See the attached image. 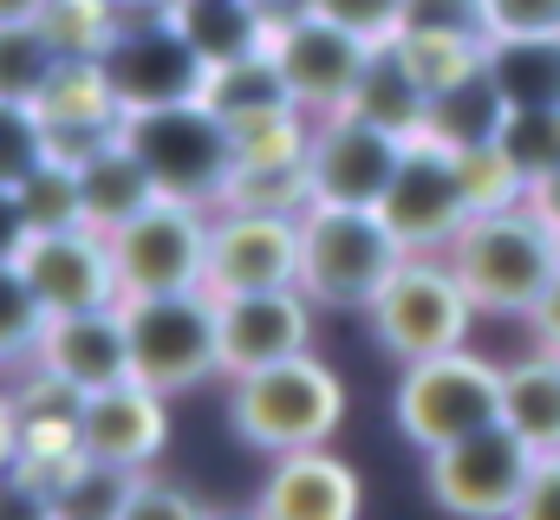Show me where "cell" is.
I'll use <instances>...</instances> for the list:
<instances>
[{
    "label": "cell",
    "instance_id": "ab89813d",
    "mask_svg": "<svg viewBox=\"0 0 560 520\" xmlns=\"http://www.w3.org/2000/svg\"><path fill=\"white\" fill-rule=\"evenodd\" d=\"M0 520H59L52 515V495H46L20 462L0 475Z\"/></svg>",
    "mask_w": 560,
    "mask_h": 520
},
{
    "label": "cell",
    "instance_id": "d4e9b609",
    "mask_svg": "<svg viewBox=\"0 0 560 520\" xmlns=\"http://www.w3.org/2000/svg\"><path fill=\"white\" fill-rule=\"evenodd\" d=\"M202 105L222 118V125H255V118H275L293 105L287 79L268 52H248V59H229V66H209V85H202Z\"/></svg>",
    "mask_w": 560,
    "mask_h": 520
},
{
    "label": "cell",
    "instance_id": "f35d334b",
    "mask_svg": "<svg viewBox=\"0 0 560 520\" xmlns=\"http://www.w3.org/2000/svg\"><path fill=\"white\" fill-rule=\"evenodd\" d=\"M405 33H450V39H489L482 0H411Z\"/></svg>",
    "mask_w": 560,
    "mask_h": 520
},
{
    "label": "cell",
    "instance_id": "ee69618b",
    "mask_svg": "<svg viewBox=\"0 0 560 520\" xmlns=\"http://www.w3.org/2000/svg\"><path fill=\"white\" fill-rule=\"evenodd\" d=\"M535 332H541V345H555V352H560V286L541 299V312H535Z\"/></svg>",
    "mask_w": 560,
    "mask_h": 520
},
{
    "label": "cell",
    "instance_id": "277c9868",
    "mask_svg": "<svg viewBox=\"0 0 560 520\" xmlns=\"http://www.w3.org/2000/svg\"><path fill=\"white\" fill-rule=\"evenodd\" d=\"M365 319H372L378 352H392L398 365H418L436 352H463L482 306L469 299L450 255H405V267L385 280V293L365 306Z\"/></svg>",
    "mask_w": 560,
    "mask_h": 520
},
{
    "label": "cell",
    "instance_id": "d6a6232c",
    "mask_svg": "<svg viewBox=\"0 0 560 520\" xmlns=\"http://www.w3.org/2000/svg\"><path fill=\"white\" fill-rule=\"evenodd\" d=\"M456 169H463V189H469V209H476V215L528 202V176L515 169V156H509L502 143H469V150H456Z\"/></svg>",
    "mask_w": 560,
    "mask_h": 520
},
{
    "label": "cell",
    "instance_id": "6da1fadb",
    "mask_svg": "<svg viewBox=\"0 0 560 520\" xmlns=\"http://www.w3.org/2000/svg\"><path fill=\"white\" fill-rule=\"evenodd\" d=\"M450 267L463 273V286L482 312L535 319L541 299L560 286V228L535 202L469 215V228L450 241Z\"/></svg>",
    "mask_w": 560,
    "mask_h": 520
},
{
    "label": "cell",
    "instance_id": "8d00e7d4",
    "mask_svg": "<svg viewBox=\"0 0 560 520\" xmlns=\"http://www.w3.org/2000/svg\"><path fill=\"white\" fill-rule=\"evenodd\" d=\"M118 520H209V508H202L183 482H170V475L143 469L138 482H131V501H125V515H118Z\"/></svg>",
    "mask_w": 560,
    "mask_h": 520
},
{
    "label": "cell",
    "instance_id": "7dc6e473",
    "mask_svg": "<svg viewBox=\"0 0 560 520\" xmlns=\"http://www.w3.org/2000/svg\"><path fill=\"white\" fill-rule=\"evenodd\" d=\"M209 520H268L261 508H209Z\"/></svg>",
    "mask_w": 560,
    "mask_h": 520
},
{
    "label": "cell",
    "instance_id": "4dcf8cb0",
    "mask_svg": "<svg viewBox=\"0 0 560 520\" xmlns=\"http://www.w3.org/2000/svg\"><path fill=\"white\" fill-rule=\"evenodd\" d=\"M222 209H268V215H306L313 209V182L306 163H235L229 202Z\"/></svg>",
    "mask_w": 560,
    "mask_h": 520
},
{
    "label": "cell",
    "instance_id": "ba28073f",
    "mask_svg": "<svg viewBox=\"0 0 560 520\" xmlns=\"http://www.w3.org/2000/svg\"><path fill=\"white\" fill-rule=\"evenodd\" d=\"M98 72L118 98V111H163V105H196L209 85V59L189 46V33L163 13H125L118 33L98 52Z\"/></svg>",
    "mask_w": 560,
    "mask_h": 520
},
{
    "label": "cell",
    "instance_id": "cb8c5ba5",
    "mask_svg": "<svg viewBox=\"0 0 560 520\" xmlns=\"http://www.w3.org/2000/svg\"><path fill=\"white\" fill-rule=\"evenodd\" d=\"M502 423L522 429L541 456L560 449V352L535 345L502 365Z\"/></svg>",
    "mask_w": 560,
    "mask_h": 520
},
{
    "label": "cell",
    "instance_id": "f1b7e54d",
    "mask_svg": "<svg viewBox=\"0 0 560 520\" xmlns=\"http://www.w3.org/2000/svg\"><path fill=\"white\" fill-rule=\"evenodd\" d=\"M46 326H52V312L39 306V293L20 273V260H0V365H33Z\"/></svg>",
    "mask_w": 560,
    "mask_h": 520
},
{
    "label": "cell",
    "instance_id": "8fae6325",
    "mask_svg": "<svg viewBox=\"0 0 560 520\" xmlns=\"http://www.w3.org/2000/svg\"><path fill=\"white\" fill-rule=\"evenodd\" d=\"M372 52H378L372 39L319 20L313 7L275 13V33H268V59L280 66V79H287V92H293V105L306 118L346 111L352 92H359V79H365V66H372Z\"/></svg>",
    "mask_w": 560,
    "mask_h": 520
},
{
    "label": "cell",
    "instance_id": "74e56055",
    "mask_svg": "<svg viewBox=\"0 0 560 520\" xmlns=\"http://www.w3.org/2000/svg\"><path fill=\"white\" fill-rule=\"evenodd\" d=\"M489 39H548L560 33V0H482Z\"/></svg>",
    "mask_w": 560,
    "mask_h": 520
},
{
    "label": "cell",
    "instance_id": "5bb4252c",
    "mask_svg": "<svg viewBox=\"0 0 560 520\" xmlns=\"http://www.w3.org/2000/svg\"><path fill=\"white\" fill-rule=\"evenodd\" d=\"M20 273L33 280V293H39V306L52 319L59 312H98V306L125 299L112 235L92 228V222H79V228H39L20 248Z\"/></svg>",
    "mask_w": 560,
    "mask_h": 520
},
{
    "label": "cell",
    "instance_id": "4fadbf2b",
    "mask_svg": "<svg viewBox=\"0 0 560 520\" xmlns=\"http://www.w3.org/2000/svg\"><path fill=\"white\" fill-rule=\"evenodd\" d=\"M405 137L365 125L359 111H332V118H313V143H306V182H313V202H332V209H378L398 163H405Z\"/></svg>",
    "mask_w": 560,
    "mask_h": 520
},
{
    "label": "cell",
    "instance_id": "7402d4cb",
    "mask_svg": "<svg viewBox=\"0 0 560 520\" xmlns=\"http://www.w3.org/2000/svg\"><path fill=\"white\" fill-rule=\"evenodd\" d=\"M170 20L189 33V46L209 66L268 52V33H275V7L268 0H170Z\"/></svg>",
    "mask_w": 560,
    "mask_h": 520
},
{
    "label": "cell",
    "instance_id": "ac0fdd59",
    "mask_svg": "<svg viewBox=\"0 0 560 520\" xmlns=\"http://www.w3.org/2000/svg\"><path fill=\"white\" fill-rule=\"evenodd\" d=\"M39 371L66 378L72 390H105L131 378V332H125V306H98V312H59L39 339Z\"/></svg>",
    "mask_w": 560,
    "mask_h": 520
},
{
    "label": "cell",
    "instance_id": "b9f144b4",
    "mask_svg": "<svg viewBox=\"0 0 560 520\" xmlns=\"http://www.w3.org/2000/svg\"><path fill=\"white\" fill-rule=\"evenodd\" d=\"M33 241V222H26V202L20 189H0V260H20V248Z\"/></svg>",
    "mask_w": 560,
    "mask_h": 520
},
{
    "label": "cell",
    "instance_id": "484cf974",
    "mask_svg": "<svg viewBox=\"0 0 560 520\" xmlns=\"http://www.w3.org/2000/svg\"><path fill=\"white\" fill-rule=\"evenodd\" d=\"M489 79L509 111L560 105V33L548 39H489Z\"/></svg>",
    "mask_w": 560,
    "mask_h": 520
},
{
    "label": "cell",
    "instance_id": "e0dca14e",
    "mask_svg": "<svg viewBox=\"0 0 560 520\" xmlns=\"http://www.w3.org/2000/svg\"><path fill=\"white\" fill-rule=\"evenodd\" d=\"M170 442V397L150 390L143 378H125V385H105L85 397L79 410V449L92 462H112V469H150Z\"/></svg>",
    "mask_w": 560,
    "mask_h": 520
},
{
    "label": "cell",
    "instance_id": "44dd1931",
    "mask_svg": "<svg viewBox=\"0 0 560 520\" xmlns=\"http://www.w3.org/2000/svg\"><path fill=\"white\" fill-rule=\"evenodd\" d=\"M79 196H85V222L105 228V235H118L125 222H138L163 189L150 182V169L138 163V150H131L125 137H112L105 150H92V156L79 163Z\"/></svg>",
    "mask_w": 560,
    "mask_h": 520
},
{
    "label": "cell",
    "instance_id": "7c38bea8",
    "mask_svg": "<svg viewBox=\"0 0 560 520\" xmlns=\"http://www.w3.org/2000/svg\"><path fill=\"white\" fill-rule=\"evenodd\" d=\"M378 215L392 222V235L411 248V255H450V241L469 228V189H463V169H456V150L436 143V137H411Z\"/></svg>",
    "mask_w": 560,
    "mask_h": 520
},
{
    "label": "cell",
    "instance_id": "60d3db41",
    "mask_svg": "<svg viewBox=\"0 0 560 520\" xmlns=\"http://www.w3.org/2000/svg\"><path fill=\"white\" fill-rule=\"evenodd\" d=\"M509 520H560V449L555 456H541L535 482L522 488V501H515V515Z\"/></svg>",
    "mask_w": 560,
    "mask_h": 520
},
{
    "label": "cell",
    "instance_id": "836d02e7",
    "mask_svg": "<svg viewBox=\"0 0 560 520\" xmlns=\"http://www.w3.org/2000/svg\"><path fill=\"white\" fill-rule=\"evenodd\" d=\"M20 202H26V222L33 235L39 228H79L85 222V196H79V163L66 156H46L26 182H20Z\"/></svg>",
    "mask_w": 560,
    "mask_h": 520
},
{
    "label": "cell",
    "instance_id": "d590c367",
    "mask_svg": "<svg viewBox=\"0 0 560 520\" xmlns=\"http://www.w3.org/2000/svg\"><path fill=\"white\" fill-rule=\"evenodd\" d=\"M306 7H313L319 20H332V26L372 39V46H392V39L405 33V13H411V0H306Z\"/></svg>",
    "mask_w": 560,
    "mask_h": 520
},
{
    "label": "cell",
    "instance_id": "8992f818",
    "mask_svg": "<svg viewBox=\"0 0 560 520\" xmlns=\"http://www.w3.org/2000/svg\"><path fill=\"white\" fill-rule=\"evenodd\" d=\"M138 163L150 169V182L176 202H202V209H222L229 202V182H235V130L222 125L202 98L196 105H163V111H131L118 130Z\"/></svg>",
    "mask_w": 560,
    "mask_h": 520
},
{
    "label": "cell",
    "instance_id": "83f0119b",
    "mask_svg": "<svg viewBox=\"0 0 560 520\" xmlns=\"http://www.w3.org/2000/svg\"><path fill=\"white\" fill-rule=\"evenodd\" d=\"M502 118H509V105H502V92H495V79L482 66L476 79H463V85H450V92L430 98V130L423 137H436L450 150H469V143H495Z\"/></svg>",
    "mask_w": 560,
    "mask_h": 520
},
{
    "label": "cell",
    "instance_id": "7a4b0ae2",
    "mask_svg": "<svg viewBox=\"0 0 560 520\" xmlns=\"http://www.w3.org/2000/svg\"><path fill=\"white\" fill-rule=\"evenodd\" d=\"M229 423L248 449L293 456V449H326L332 429L346 423V385L326 358L300 352L268 371L229 378Z\"/></svg>",
    "mask_w": 560,
    "mask_h": 520
},
{
    "label": "cell",
    "instance_id": "603a6c76",
    "mask_svg": "<svg viewBox=\"0 0 560 520\" xmlns=\"http://www.w3.org/2000/svg\"><path fill=\"white\" fill-rule=\"evenodd\" d=\"M346 111H359L365 125H378V130H392V137L411 143V137L430 130V85L411 72V59H405L398 46H378Z\"/></svg>",
    "mask_w": 560,
    "mask_h": 520
},
{
    "label": "cell",
    "instance_id": "2e32d148",
    "mask_svg": "<svg viewBox=\"0 0 560 520\" xmlns=\"http://www.w3.org/2000/svg\"><path fill=\"white\" fill-rule=\"evenodd\" d=\"M222 378L268 371L280 358L313 352V319L319 306L300 286H268V293H222Z\"/></svg>",
    "mask_w": 560,
    "mask_h": 520
},
{
    "label": "cell",
    "instance_id": "bcb514c9",
    "mask_svg": "<svg viewBox=\"0 0 560 520\" xmlns=\"http://www.w3.org/2000/svg\"><path fill=\"white\" fill-rule=\"evenodd\" d=\"M52 0H0V20H46Z\"/></svg>",
    "mask_w": 560,
    "mask_h": 520
},
{
    "label": "cell",
    "instance_id": "1f68e13d",
    "mask_svg": "<svg viewBox=\"0 0 560 520\" xmlns=\"http://www.w3.org/2000/svg\"><path fill=\"white\" fill-rule=\"evenodd\" d=\"M495 143L515 156V169L528 176V189H535V182H548V176H560V105L509 111L502 130H495Z\"/></svg>",
    "mask_w": 560,
    "mask_h": 520
},
{
    "label": "cell",
    "instance_id": "e575fe53",
    "mask_svg": "<svg viewBox=\"0 0 560 520\" xmlns=\"http://www.w3.org/2000/svg\"><path fill=\"white\" fill-rule=\"evenodd\" d=\"M52 156V137L39 105H0V189H20Z\"/></svg>",
    "mask_w": 560,
    "mask_h": 520
},
{
    "label": "cell",
    "instance_id": "5b68a950",
    "mask_svg": "<svg viewBox=\"0 0 560 520\" xmlns=\"http://www.w3.org/2000/svg\"><path fill=\"white\" fill-rule=\"evenodd\" d=\"M118 306L131 332V378H143L163 397H183V390L222 378V306L209 286L118 299Z\"/></svg>",
    "mask_w": 560,
    "mask_h": 520
},
{
    "label": "cell",
    "instance_id": "7bdbcfd3",
    "mask_svg": "<svg viewBox=\"0 0 560 520\" xmlns=\"http://www.w3.org/2000/svg\"><path fill=\"white\" fill-rule=\"evenodd\" d=\"M20 449H26V423H20V403L0 390V475L20 462Z\"/></svg>",
    "mask_w": 560,
    "mask_h": 520
},
{
    "label": "cell",
    "instance_id": "9c48e42d",
    "mask_svg": "<svg viewBox=\"0 0 560 520\" xmlns=\"http://www.w3.org/2000/svg\"><path fill=\"white\" fill-rule=\"evenodd\" d=\"M535 469H541V449L509 423H489V429L423 456L430 501L450 520H509L522 488L535 482Z\"/></svg>",
    "mask_w": 560,
    "mask_h": 520
},
{
    "label": "cell",
    "instance_id": "4316f807",
    "mask_svg": "<svg viewBox=\"0 0 560 520\" xmlns=\"http://www.w3.org/2000/svg\"><path fill=\"white\" fill-rule=\"evenodd\" d=\"M66 66L46 20H0V105H39Z\"/></svg>",
    "mask_w": 560,
    "mask_h": 520
},
{
    "label": "cell",
    "instance_id": "52a82bcc",
    "mask_svg": "<svg viewBox=\"0 0 560 520\" xmlns=\"http://www.w3.org/2000/svg\"><path fill=\"white\" fill-rule=\"evenodd\" d=\"M392 416L405 429V442H418L423 456L443 442H463L489 423H502V365L482 352H436L398 371L392 390Z\"/></svg>",
    "mask_w": 560,
    "mask_h": 520
},
{
    "label": "cell",
    "instance_id": "3957f363",
    "mask_svg": "<svg viewBox=\"0 0 560 520\" xmlns=\"http://www.w3.org/2000/svg\"><path fill=\"white\" fill-rule=\"evenodd\" d=\"M405 241L378 209H332L313 202L300 215V293L332 312H365L385 280L405 267Z\"/></svg>",
    "mask_w": 560,
    "mask_h": 520
},
{
    "label": "cell",
    "instance_id": "f6af8a7d",
    "mask_svg": "<svg viewBox=\"0 0 560 520\" xmlns=\"http://www.w3.org/2000/svg\"><path fill=\"white\" fill-rule=\"evenodd\" d=\"M528 202H535V209H541V215H548V222L560 228V176H548V182H535V189H528Z\"/></svg>",
    "mask_w": 560,
    "mask_h": 520
},
{
    "label": "cell",
    "instance_id": "ffe728a7",
    "mask_svg": "<svg viewBox=\"0 0 560 520\" xmlns=\"http://www.w3.org/2000/svg\"><path fill=\"white\" fill-rule=\"evenodd\" d=\"M39 118H46V137H52V156L66 163H85L92 150H105L118 130H125V111L98 72V59H66L39 98Z\"/></svg>",
    "mask_w": 560,
    "mask_h": 520
},
{
    "label": "cell",
    "instance_id": "f546056e",
    "mask_svg": "<svg viewBox=\"0 0 560 520\" xmlns=\"http://www.w3.org/2000/svg\"><path fill=\"white\" fill-rule=\"evenodd\" d=\"M131 482L138 469H112V462H79L59 488H52V515L59 520H118L131 501Z\"/></svg>",
    "mask_w": 560,
    "mask_h": 520
},
{
    "label": "cell",
    "instance_id": "9a60e30c",
    "mask_svg": "<svg viewBox=\"0 0 560 520\" xmlns=\"http://www.w3.org/2000/svg\"><path fill=\"white\" fill-rule=\"evenodd\" d=\"M300 286V215L268 209H215L209 235V293H268Z\"/></svg>",
    "mask_w": 560,
    "mask_h": 520
},
{
    "label": "cell",
    "instance_id": "c3c4849f",
    "mask_svg": "<svg viewBox=\"0 0 560 520\" xmlns=\"http://www.w3.org/2000/svg\"><path fill=\"white\" fill-rule=\"evenodd\" d=\"M118 7H125V13H163L170 0H118Z\"/></svg>",
    "mask_w": 560,
    "mask_h": 520
},
{
    "label": "cell",
    "instance_id": "d6986e66",
    "mask_svg": "<svg viewBox=\"0 0 560 520\" xmlns=\"http://www.w3.org/2000/svg\"><path fill=\"white\" fill-rule=\"evenodd\" d=\"M255 508L268 520H359L365 488H359V469L339 462L332 449H293V456H275Z\"/></svg>",
    "mask_w": 560,
    "mask_h": 520
},
{
    "label": "cell",
    "instance_id": "30bf717a",
    "mask_svg": "<svg viewBox=\"0 0 560 520\" xmlns=\"http://www.w3.org/2000/svg\"><path fill=\"white\" fill-rule=\"evenodd\" d=\"M209 235H215V209H202V202H176V196H156L138 222H125V228L112 235L125 299L209 286Z\"/></svg>",
    "mask_w": 560,
    "mask_h": 520
}]
</instances>
